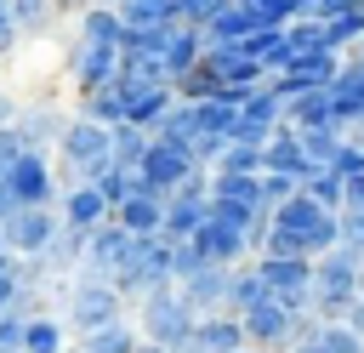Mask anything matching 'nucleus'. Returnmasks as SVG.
<instances>
[{
	"instance_id": "nucleus-1",
	"label": "nucleus",
	"mask_w": 364,
	"mask_h": 353,
	"mask_svg": "<svg viewBox=\"0 0 364 353\" xmlns=\"http://www.w3.org/2000/svg\"><path fill=\"white\" fill-rule=\"evenodd\" d=\"M193 325H199V313L182 302L176 285H159V290H148V296L136 302V330H142L148 342L171 347V353L193 347Z\"/></svg>"
},
{
	"instance_id": "nucleus-2",
	"label": "nucleus",
	"mask_w": 364,
	"mask_h": 353,
	"mask_svg": "<svg viewBox=\"0 0 364 353\" xmlns=\"http://www.w3.org/2000/svg\"><path fill=\"white\" fill-rule=\"evenodd\" d=\"M114 285H119L125 302H142L148 290L176 285V268H171V233H136V245H131L125 268L114 273Z\"/></svg>"
},
{
	"instance_id": "nucleus-3",
	"label": "nucleus",
	"mask_w": 364,
	"mask_h": 353,
	"mask_svg": "<svg viewBox=\"0 0 364 353\" xmlns=\"http://www.w3.org/2000/svg\"><path fill=\"white\" fill-rule=\"evenodd\" d=\"M63 296H68V325H74V330H97V325L125 319V296H119V285H114V279L80 273Z\"/></svg>"
},
{
	"instance_id": "nucleus-4",
	"label": "nucleus",
	"mask_w": 364,
	"mask_h": 353,
	"mask_svg": "<svg viewBox=\"0 0 364 353\" xmlns=\"http://www.w3.org/2000/svg\"><path fill=\"white\" fill-rule=\"evenodd\" d=\"M108 131H114V125H97V120H85V114H74V120L63 125L57 154H63V171H74V182H85L97 165L114 159V154H108Z\"/></svg>"
},
{
	"instance_id": "nucleus-5",
	"label": "nucleus",
	"mask_w": 364,
	"mask_h": 353,
	"mask_svg": "<svg viewBox=\"0 0 364 353\" xmlns=\"http://www.w3.org/2000/svg\"><path fill=\"white\" fill-rule=\"evenodd\" d=\"M57 228H63V211H57V205H11L6 222H0L11 256H40Z\"/></svg>"
},
{
	"instance_id": "nucleus-6",
	"label": "nucleus",
	"mask_w": 364,
	"mask_h": 353,
	"mask_svg": "<svg viewBox=\"0 0 364 353\" xmlns=\"http://www.w3.org/2000/svg\"><path fill=\"white\" fill-rule=\"evenodd\" d=\"M68 80H74L80 97L114 85V80H119V46H102V40L74 34V46H68Z\"/></svg>"
},
{
	"instance_id": "nucleus-7",
	"label": "nucleus",
	"mask_w": 364,
	"mask_h": 353,
	"mask_svg": "<svg viewBox=\"0 0 364 353\" xmlns=\"http://www.w3.org/2000/svg\"><path fill=\"white\" fill-rule=\"evenodd\" d=\"M358 268H364V245L336 239L330 251L313 256V296H353L358 290Z\"/></svg>"
},
{
	"instance_id": "nucleus-8",
	"label": "nucleus",
	"mask_w": 364,
	"mask_h": 353,
	"mask_svg": "<svg viewBox=\"0 0 364 353\" xmlns=\"http://www.w3.org/2000/svg\"><path fill=\"white\" fill-rule=\"evenodd\" d=\"M46 154H51V148H23V154L11 159L6 182H11V199H17V205H57V171H51Z\"/></svg>"
},
{
	"instance_id": "nucleus-9",
	"label": "nucleus",
	"mask_w": 364,
	"mask_h": 353,
	"mask_svg": "<svg viewBox=\"0 0 364 353\" xmlns=\"http://www.w3.org/2000/svg\"><path fill=\"white\" fill-rule=\"evenodd\" d=\"M131 245H136V233L125 228V222H97L91 233H85V262H80V273H97V279H114L119 268H125V256H131Z\"/></svg>"
},
{
	"instance_id": "nucleus-10",
	"label": "nucleus",
	"mask_w": 364,
	"mask_h": 353,
	"mask_svg": "<svg viewBox=\"0 0 364 353\" xmlns=\"http://www.w3.org/2000/svg\"><path fill=\"white\" fill-rule=\"evenodd\" d=\"M256 268H262V279H267V290L279 302L307 313V302H313V256H256Z\"/></svg>"
},
{
	"instance_id": "nucleus-11",
	"label": "nucleus",
	"mask_w": 364,
	"mask_h": 353,
	"mask_svg": "<svg viewBox=\"0 0 364 353\" xmlns=\"http://www.w3.org/2000/svg\"><path fill=\"white\" fill-rule=\"evenodd\" d=\"M193 165H199V159H193L182 142H165V137H154L136 171H142V182H148V188L171 194V188H182V182H188V171H193Z\"/></svg>"
},
{
	"instance_id": "nucleus-12",
	"label": "nucleus",
	"mask_w": 364,
	"mask_h": 353,
	"mask_svg": "<svg viewBox=\"0 0 364 353\" xmlns=\"http://www.w3.org/2000/svg\"><path fill=\"white\" fill-rule=\"evenodd\" d=\"M193 245L205 251V262H228V268H239L245 256H256V245H250V233L239 228V222H228V216H205V228L193 233Z\"/></svg>"
},
{
	"instance_id": "nucleus-13",
	"label": "nucleus",
	"mask_w": 364,
	"mask_h": 353,
	"mask_svg": "<svg viewBox=\"0 0 364 353\" xmlns=\"http://www.w3.org/2000/svg\"><path fill=\"white\" fill-rule=\"evenodd\" d=\"M228 285H233V268H228V262H205L199 273L176 279L182 302H188L199 319H205V313H228Z\"/></svg>"
},
{
	"instance_id": "nucleus-14",
	"label": "nucleus",
	"mask_w": 364,
	"mask_h": 353,
	"mask_svg": "<svg viewBox=\"0 0 364 353\" xmlns=\"http://www.w3.org/2000/svg\"><path fill=\"white\" fill-rule=\"evenodd\" d=\"M341 51H301V57H290V68L284 74H267L279 91H284V102L296 97V91H307V85H330L336 74H341Z\"/></svg>"
},
{
	"instance_id": "nucleus-15",
	"label": "nucleus",
	"mask_w": 364,
	"mask_h": 353,
	"mask_svg": "<svg viewBox=\"0 0 364 353\" xmlns=\"http://www.w3.org/2000/svg\"><path fill=\"white\" fill-rule=\"evenodd\" d=\"M119 91H125V120H136V125H159V114L176 102V85L171 80H119Z\"/></svg>"
},
{
	"instance_id": "nucleus-16",
	"label": "nucleus",
	"mask_w": 364,
	"mask_h": 353,
	"mask_svg": "<svg viewBox=\"0 0 364 353\" xmlns=\"http://www.w3.org/2000/svg\"><path fill=\"white\" fill-rule=\"evenodd\" d=\"M199 63H205L222 85H262V80H267V68H262L239 40H233V46H205V57H199Z\"/></svg>"
},
{
	"instance_id": "nucleus-17",
	"label": "nucleus",
	"mask_w": 364,
	"mask_h": 353,
	"mask_svg": "<svg viewBox=\"0 0 364 353\" xmlns=\"http://www.w3.org/2000/svg\"><path fill=\"white\" fill-rule=\"evenodd\" d=\"M205 57V28H193V23H171L165 28V46H159V63H165V80L176 85L193 63Z\"/></svg>"
},
{
	"instance_id": "nucleus-18",
	"label": "nucleus",
	"mask_w": 364,
	"mask_h": 353,
	"mask_svg": "<svg viewBox=\"0 0 364 353\" xmlns=\"http://www.w3.org/2000/svg\"><path fill=\"white\" fill-rule=\"evenodd\" d=\"M57 211H63V222H74V228H85V233L114 216V205L102 199L97 182H68V194H57Z\"/></svg>"
},
{
	"instance_id": "nucleus-19",
	"label": "nucleus",
	"mask_w": 364,
	"mask_h": 353,
	"mask_svg": "<svg viewBox=\"0 0 364 353\" xmlns=\"http://www.w3.org/2000/svg\"><path fill=\"white\" fill-rule=\"evenodd\" d=\"M262 171H290V176H307L313 171V159H307V148H301V137H296L290 120L273 125V137L262 142Z\"/></svg>"
},
{
	"instance_id": "nucleus-20",
	"label": "nucleus",
	"mask_w": 364,
	"mask_h": 353,
	"mask_svg": "<svg viewBox=\"0 0 364 353\" xmlns=\"http://www.w3.org/2000/svg\"><path fill=\"white\" fill-rule=\"evenodd\" d=\"M114 222H125L131 233H165V194L142 182L131 199H119V205H114Z\"/></svg>"
},
{
	"instance_id": "nucleus-21",
	"label": "nucleus",
	"mask_w": 364,
	"mask_h": 353,
	"mask_svg": "<svg viewBox=\"0 0 364 353\" xmlns=\"http://www.w3.org/2000/svg\"><path fill=\"white\" fill-rule=\"evenodd\" d=\"M250 28H279V23H262V11H250L245 0H228V6L205 23V46H233V40H245Z\"/></svg>"
},
{
	"instance_id": "nucleus-22",
	"label": "nucleus",
	"mask_w": 364,
	"mask_h": 353,
	"mask_svg": "<svg viewBox=\"0 0 364 353\" xmlns=\"http://www.w3.org/2000/svg\"><path fill=\"white\" fill-rule=\"evenodd\" d=\"M250 336H245V319L239 313H205L193 325V347L199 353H239Z\"/></svg>"
},
{
	"instance_id": "nucleus-23",
	"label": "nucleus",
	"mask_w": 364,
	"mask_h": 353,
	"mask_svg": "<svg viewBox=\"0 0 364 353\" xmlns=\"http://www.w3.org/2000/svg\"><path fill=\"white\" fill-rule=\"evenodd\" d=\"M330 97H336V125H358L364 120V57L341 63V74L330 80Z\"/></svg>"
},
{
	"instance_id": "nucleus-24",
	"label": "nucleus",
	"mask_w": 364,
	"mask_h": 353,
	"mask_svg": "<svg viewBox=\"0 0 364 353\" xmlns=\"http://www.w3.org/2000/svg\"><path fill=\"white\" fill-rule=\"evenodd\" d=\"M63 125H68V114L51 108V102H28V108L17 114V137H23V148H57Z\"/></svg>"
},
{
	"instance_id": "nucleus-25",
	"label": "nucleus",
	"mask_w": 364,
	"mask_h": 353,
	"mask_svg": "<svg viewBox=\"0 0 364 353\" xmlns=\"http://www.w3.org/2000/svg\"><path fill=\"white\" fill-rule=\"evenodd\" d=\"M40 256H46V268H51L57 279H68V273H80V262H85V228H74V222H63V228L51 233V245H46Z\"/></svg>"
},
{
	"instance_id": "nucleus-26",
	"label": "nucleus",
	"mask_w": 364,
	"mask_h": 353,
	"mask_svg": "<svg viewBox=\"0 0 364 353\" xmlns=\"http://www.w3.org/2000/svg\"><path fill=\"white\" fill-rule=\"evenodd\" d=\"M284 120H290V125H336V97H330V85L296 91V97L284 102Z\"/></svg>"
},
{
	"instance_id": "nucleus-27",
	"label": "nucleus",
	"mask_w": 364,
	"mask_h": 353,
	"mask_svg": "<svg viewBox=\"0 0 364 353\" xmlns=\"http://www.w3.org/2000/svg\"><path fill=\"white\" fill-rule=\"evenodd\" d=\"M142 330L131 319H114V325H97V330H80V353H136Z\"/></svg>"
},
{
	"instance_id": "nucleus-28",
	"label": "nucleus",
	"mask_w": 364,
	"mask_h": 353,
	"mask_svg": "<svg viewBox=\"0 0 364 353\" xmlns=\"http://www.w3.org/2000/svg\"><path fill=\"white\" fill-rule=\"evenodd\" d=\"M23 353H68V325L51 313H28L23 319Z\"/></svg>"
},
{
	"instance_id": "nucleus-29",
	"label": "nucleus",
	"mask_w": 364,
	"mask_h": 353,
	"mask_svg": "<svg viewBox=\"0 0 364 353\" xmlns=\"http://www.w3.org/2000/svg\"><path fill=\"white\" fill-rule=\"evenodd\" d=\"M262 296H273V290H267V279H262L256 256H245V262L233 268V285H228V313H245V307H256Z\"/></svg>"
},
{
	"instance_id": "nucleus-30",
	"label": "nucleus",
	"mask_w": 364,
	"mask_h": 353,
	"mask_svg": "<svg viewBox=\"0 0 364 353\" xmlns=\"http://www.w3.org/2000/svg\"><path fill=\"white\" fill-rule=\"evenodd\" d=\"M80 34L85 40H102V46H125V17H119V6H85L80 11Z\"/></svg>"
},
{
	"instance_id": "nucleus-31",
	"label": "nucleus",
	"mask_w": 364,
	"mask_h": 353,
	"mask_svg": "<svg viewBox=\"0 0 364 353\" xmlns=\"http://www.w3.org/2000/svg\"><path fill=\"white\" fill-rule=\"evenodd\" d=\"M148 142H154V131H148V125H136V120H119V125L108 131V154H114L119 165H142Z\"/></svg>"
},
{
	"instance_id": "nucleus-32",
	"label": "nucleus",
	"mask_w": 364,
	"mask_h": 353,
	"mask_svg": "<svg viewBox=\"0 0 364 353\" xmlns=\"http://www.w3.org/2000/svg\"><path fill=\"white\" fill-rule=\"evenodd\" d=\"M154 137H165V142H182V148H188V142L199 137V108L176 97V102H171V108L159 114V125H154Z\"/></svg>"
},
{
	"instance_id": "nucleus-33",
	"label": "nucleus",
	"mask_w": 364,
	"mask_h": 353,
	"mask_svg": "<svg viewBox=\"0 0 364 353\" xmlns=\"http://www.w3.org/2000/svg\"><path fill=\"white\" fill-rule=\"evenodd\" d=\"M80 114L97 120V125H119V120H125V91H119V80L102 85V91H85V97H80Z\"/></svg>"
},
{
	"instance_id": "nucleus-34",
	"label": "nucleus",
	"mask_w": 364,
	"mask_h": 353,
	"mask_svg": "<svg viewBox=\"0 0 364 353\" xmlns=\"http://www.w3.org/2000/svg\"><path fill=\"white\" fill-rule=\"evenodd\" d=\"M341 171H330V165H313L307 176H301V194L307 199H318V205H330V211H341Z\"/></svg>"
},
{
	"instance_id": "nucleus-35",
	"label": "nucleus",
	"mask_w": 364,
	"mask_h": 353,
	"mask_svg": "<svg viewBox=\"0 0 364 353\" xmlns=\"http://www.w3.org/2000/svg\"><path fill=\"white\" fill-rule=\"evenodd\" d=\"M284 46H290V57H301V51H330L318 17H290V23H284Z\"/></svg>"
},
{
	"instance_id": "nucleus-36",
	"label": "nucleus",
	"mask_w": 364,
	"mask_h": 353,
	"mask_svg": "<svg viewBox=\"0 0 364 353\" xmlns=\"http://www.w3.org/2000/svg\"><path fill=\"white\" fill-rule=\"evenodd\" d=\"M358 40H364V6L347 11V17H330V23H324V46H330V51H353Z\"/></svg>"
},
{
	"instance_id": "nucleus-37",
	"label": "nucleus",
	"mask_w": 364,
	"mask_h": 353,
	"mask_svg": "<svg viewBox=\"0 0 364 353\" xmlns=\"http://www.w3.org/2000/svg\"><path fill=\"white\" fill-rule=\"evenodd\" d=\"M216 91H222V80H216L205 63H193V68L176 80V97H182V102H205V97H216Z\"/></svg>"
},
{
	"instance_id": "nucleus-38",
	"label": "nucleus",
	"mask_w": 364,
	"mask_h": 353,
	"mask_svg": "<svg viewBox=\"0 0 364 353\" xmlns=\"http://www.w3.org/2000/svg\"><path fill=\"white\" fill-rule=\"evenodd\" d=\"M210 171H239V176H256V171H262V148H256V142H228V148H222V159H216Z\"/></svg>"
},
{
	"instance_id": "nucleus-39",
	"label": "nucleus",
	"mask_w": 364,
	"mask_h": 353,
	"mask_svg": "<svg viewBox=\"0 0 364 353\" xmlns=\"http://www.w3.org/2000/svg\"><path fill=\"white\" fill-rule=\"evenodd\" d=\"M318 336H324V347H330V353H364V336H358L347 319H336V325H318Z\"/></svg>"
},
{
	"instance_id": "nucleus-40",
	"label": "nucleus",
	"mask_w": 364,
	"mask_h": 353,
	"mask_svg": "<svg viewBox=\"0 0 364 353\" xmlns=\"http://www.w3.org/2000/svg\"><path fill=\"white\" fill-rule=\"evenodd\" d=\"M290 194H301V176H290V171H262V199H267V211H273L279 199H290Z\"/></svg>"
},
{
	"instance_id": "nucleus-41",
	"label": "nucleus",
	"mask_w": 364,
	"mask_h": 353,
	"mask_svg": "<svg viewBox=\"0 0 364 353\" xmlns=\"http://www.w3.org/2000/svg\"><path fill=\"white\" fill-rule=\"evenodd\" d=\"M46 17H51V0H11V23H17L23 34L46 28Z\"/></svg>"
},
{
	"instance_id": "nucleus-42",
	"label": "nucleus",
	"mask_w": 364,
	"mask_h": 353,
	"mask_svg": "<svg viewBox=\"0 0 364 353\" xmlns=\"http://www.w3.org/2000/svg\"><path fill=\"white\" fill-rule=\"evenodd\" d=\"M330 171H341V176L364 171V142H358V137H341V142H336V154H330Z\"/></svg>"
},
{
	"instance_id": "nucleus-43",
	"label": "nucleus",
	"mask_w": 364,
	"mask_h": 353,
	"mask_svg": "<svg viewBox=\"0 0 364 353\" xmlns=\"http://www.w3.org/2000/svg\"><path fill=\"white\" fill-rule=\"evenodd\" d=\"M171 268H176V279H188V273L205 268V251H199L193 239H171Z\"/></svg>"
},
{
	"instance_id": "nucleus-44",
	"label": "nucleus",
	"mask_w": 364,
	"mask_h": 353,
	"mask_svg": "<svg viewBox=\"0 0 364 353\" xmlns=\"http://www.w3.org/2000/svg\"><path fill=\"white\" fill-rule=\"evenodd\" d=\"M228 0H176V23H193V28H205L216 11H222Z\"/></svg>"
},
{
	"instance_id": "nucleus-45",
	"label": "nucleus",
	"mask_w": 364,
	"mask_h": 353,
	"mask_svg": "<svg viewBox=\"0 0 364 353\" xmlns=\"http://www.w3.org/2000/svg\"><path fill=\"white\" fill-rule=\"evenodd\" d=\"M17 296H23V279H17V256H0V313H6V307H17Z\"/></svg>"
},
{
	"instance_id": "nucleus-46",
	"label": "nucleus",
	"mask_w": 364,
	"mask_h": 353,
	"mask_svg": "<svg viewBox=\"0 0 364 353\" xmlns=\"http://www.w3.org/2000/svg\"><path fill=\"white\" fill-rule=\"evenodd\" d=\"M23 319H28V313H17V307L0 313V347H23Z\"/></svg>"
},
{
	"instance_id": "nucleus-47",
	"label": "nucleus",
	"mask_w": 364,
	"mask_h": 353,
	"mask_svg": "<svg viewBox=\"0 0 364 353\" xmlns=\"http://www.w3.org/2000/svg\"><path fill=\"white\" fill-rule=\"evenodd\" d=\"M364 0H313V11L307 17H318V23H330V17H347V11H358Z\"/></svg>"
},
{
	"instance_id": "nucleus-48",
	"label": "nucleus",
	"mask_w": 364,
	"mask_h": 353,
	"mask_svg": "<svg viewBox=\"0 0 364 353\" xmlns=\"http://www.w3.org/2000/svg\"><path fill=\"white\" fill-rule=\"evenodd\" d=\"M23 154V137H17V125H0V171H11V159Z\"/></svg>"
},
{
	"instance_id": "nucleus-49",
	"label": "nucleus",
	"mask_w": 364,
	"mask_h": 353,
	"mask_svg": "<svg viewBox=\"0 0 364 353\" xmlns=\"http://www.w3.org/2000/svg\"><path fill=\"white\" fill-rule=\"evenodd\" d=\"M341 239L364 245V211H358V205H341Z\"/></svg>"
},
{
	"instance_id": "nucleus-50",
	"label": "nucleus",
	"mask_w": 364,
	"mask_h": 353,
	"mask_svg": "<svg viewBox=\"0 0 364 353\" xmlns=\"http://www.w3.org/2000/svg\"><path fill=\"white\" fill-rule=\"evenodd\" d=\"M341 205H358V211H364V171H353V176L341 182Z\"/></svg>"
},
{
	"instance_id": "nucleus-51",
	"label": "nucleus",
	"mask_w": 364,
	"mask_h": 353,
	"mask_svg": "<svg viewBox=\"0 0 364 353\" xmlns=\"http://www.w3.org/2000/svg\"><path fill=\"white\" fill-rule=\"evenodd\" d=\"M17 114H23V102L11 91H0V125H17Z\"/></svg>"
},
{
	"instance_id": "nucleus-52",
	"label": "nucleus",
	"mask_w": 364,
	"mask_h": 353,
	"mask_svg": "<svg viewBox=\"0 0 364 353\" xmlns=\"http://www.w3.org/2000/svg\"><path fill=\"white\" fill-rule=\"evenodd\" d=\"M290 353H330V347H324V336H318V330H307V336H301Z\"/></svg>"
},
{
	"instance_id": "nucleus-53",
	"label": "nucleus",
	"mask_w": 364,
	"mask_h": 353,
	"mask_svg": "<svg viewBox=\"0 0 364 353\" xmlns=\"http://www.w3.org/2000/svg\"><path fill=\"white\" fill-rule=\"evenodd\" d=\"M347 325L364 336V296H353V307H347Z\"/></svg>"
},
{
	"instance_id": "nucleus-54",
	"label": "nucleus",
	"mask_w": 364,
	"mask_h": 353,
	"mask_svg": "<svg viewBox=\"0 0 364 353\" xmlns=\"http://www.w3.org/2000/svg\"><path fill=\"white\" fill-rule=\"evenodd\" d=\"M17 199H11V182H6V171H0V222H6V211H11Z\"/></svg>"
},
{
	"instance_id": "nucleus-55",
	"label": "nucleus",
	"mask_w": 364,
	"mask_h": 353,
	"mask_svg": "<svg viewBox=\"0 0 364 353\" xmlns=\"http://www.w3.org/2000/svg\"><path fill=\"white\" fill-rule=\"evenodd\" d=\"M136 353H171V347H159V342H148V336H142V342H136Z\"/></svg>"
},
{
	"instance_id": "nucleus-56",
	"label": "nucleus",
	"mask_w": 364,
	"mask_h": 353,
	"mask_svg": "<svg viewBox=\"0 0 364 353\" xmlns=\"http://www.w3.org/2000/svg\"><path fill=\"white\" fill-rule=\"evenodd\" d=\"M239 353H267V347H256V342H245V347H239Z\"/></svg>"
},
{
	"instance_id": "nucleus-57",
	"label": "nucleus",
	"mask_w": 364,
	"mask_h": 353,
	"mask_svg": "<svg viewBox=\"0 0 364 353\" xmlns=\"http://www.w3.org/2000/svg\"><path fill=\"white\" fill-rule=\"evenodd\" d=\"M353 296H364V268H358V290H353Z\"/></svg>"
},
{
	"instance_id": "nucleus-58",
	"label": "nucleus",
	"mask_w": 364,
	"mask_h": 353,
	"mask_svg": "<svg viewBox=\"0 0 364 353\" xmlns=\"http://www.w3.org/2000/svg\"><path fill=\"white\" fill-rule=\"evenodd\" d=\"M0 256H11V251H6V233H0Z\"/></svg>"
},
{
	"instance_id": "nucleus-59",
	"label": "nucleus",
	"mask_w": 364,
	"mask_h": 353,
	"mask_svg": "<svg viewBox=\"0 0 364 353\" xmlns=\"http://www.w3.org/2000/svg\"><path fill=\"white\" fill-rule=\"evenodd\" d=\"M0 353H23V347H0Z\"/></svg>"
},
{
	"instance_id": "nucleus-60",
	"label": "nucleus",
	"mask_w": 364,
	"mask_h": 353,
	"mask_svg": "<svg viewBox=\"0 0 364 353\" xmlns=\"http://www.w3.org/2000/svg\"><path fill=\"white\" fill-rule=\"evenodd\" d=\"M97 6H119V0H97Z\"/></svg>"
},
{
	"instance_id": "nucleus-61",
	"label": "nucleus",
	"mask_w": 364,
	"mask_h": 353,
	"mask_svg": "<svg viewBox=\"0 0 364 353\" xmlns=\"http://www.w3.org/2000/svg\"><path fill=\"white\" fill-rule=\"evenodd\" d=\"M358 57H364V40H358Z\"/></svg>"
}]
</instances>
